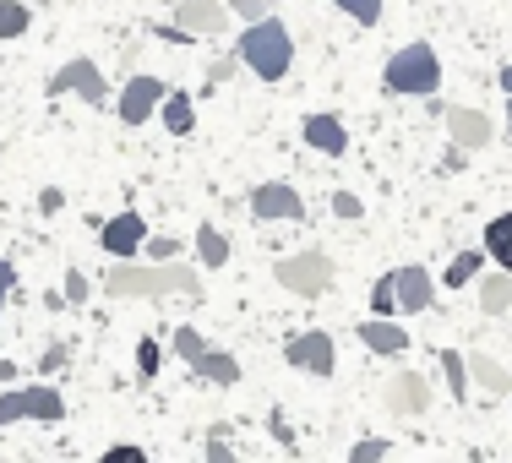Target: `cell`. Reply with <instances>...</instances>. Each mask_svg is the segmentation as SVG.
<instances>
[{"instance_id":"cell-43","label":"cell","mask_w":512,"mask_h":463,"mask_svg":"<svg viewBox=\"0 0 512 463\" xmlns=\"http://www.w3.org/2000/svg\"><path fill=\"white\" fill-rule=\"evenodd\" d=\"M502 93L512 99V66H502Z\"/></svg>"},{"instance_id":"cell-10","label":"cell","mask_w":512,"mask_h":463,"mask_svg":"<svg viewBox=\"0 0 512 463\" xmlns=\"http://www.w3.org/2000/svg\"><path fill=\"white\" fill-rule=\"evenodd\" d=\"M164 99H169V88L142 71V77H131L126 88H120V120H126V126H142V120L158 115V104H164Z\"/></svg>"},{"instance_id":"cell-7","label":"cell","mask_w":512,"mask_h":463,"mask_svg":"<svg viewBox=\"0 0 512 463\" xmlns=\"http://www.w3.org/2000/svg\"><path fill=\"white\" fill-rule=\"evenodd\" d=\"M284 360L295 365V371H306V376H333V365H338L333 333H322V327H311V333L289 338V344H284Z\"/></svg>"},{"instance_id":"cell-28","label":"cell","mask_w":512,"mask_h":463,"mask_svg":"<svg viewBox=\"0 0 512 463\" xmlns=\"http://www.w3.org/2000/svg\"><path fill=\"white\" fill-rule=\"evenodd\" d=\"M338 11H344V17H355L360 28H376V22H382V0H333Z\"/></svg>"},{"instance_id":"cell-15","label":"cell","mask_w":512,"mask_h":463,"mask_svg":"<svg viewBox=\"0 0 512 463\" xmlns=\"http://www.w3.org/2000/svg\"><path fill=\"white\" fill-rule=\"evenodd\" d=\"M393 295H398V311H409V316L431 311V273H425V267H398Z\"/></svg>"},{"instance_id":"cell-16","label":"cell","mask_w":512,"mask_h":463,"mask_svg":"<svg viewBox=\"0 0 512 463\" xmlns=\"http://www.w3.org/2000/svg\"><path fill=\"white\" fill-rule=\"evenodd\" d=\"M469 382L480 387L485 398H512V376H507V365L496 360V355H485V349H474V355H469Z\"/></svg>"},{"instance_id":"cell-46","label":"cell","mask_w":512,"mask_h":463,"mask_svg":"<svg viewBox=\"0 0 512 463\" xmlns=\"http://www.w3.org/2000/svg\"><path fill=\"white\" fill-rule=\"evenodd\" d=\"M507 316H512V311H507Z\"/></svg>"},{"instance_id":"cell-27","label":"cell","mask_w":512,"mask_h":463,"mask_svg":"<svg viewBox=\"0 0 512 463\" xmlns=\"http://www.w3.org/2000/svg\"><path fill=\"white\" fill-rule=\"evenodd\" d=\"M393 311H398V295H393V273H382L371 284V316H382V322H393Z\"/></svg>"},{"instance_id":"cell-19","label":"cell","mask_w":512,"mask_h":463,"mask_svg":"<svg viewBox=\"0 0 512 463\" xmlns=\"http://www.w3.org/2000/svg\"><path fill=\"white\" fill-rule=\"evenodd\" d=\"M480 311L485 316H507L512 311V273H507V267L480 273Z\"/></svg>"},{"instance_id":"cell-5","label":"cell","mask_w":512,"mask_h":463,"mask_svg":"<svg viewBox=\"0 0 512 463\" xmlns=\"http://www.w3.org/2000/svg\"><path fill=\"white\" fill-rule=\"evenodd\" d=\"M22 420L60 425V420H66V398H60L55 387H44V382H33V387H11V393L0 398V431H6V425H22Z\"/></svg>"},{"instance_id":"cell-14","label":"cell","mask_w":512,"mask_h":463,"mask_svg":"<svg viewBox=\"0 0 512 463\" xmlns=\"http://www.w3.org/2000/svg\"><path fill=\"white\" fill-rule=\"evenodd\" d=\"M300 137H306V148L327 153V158H344L349 153V131H344V120H338V115H306Z\"/></svg>"},{"instance_id":"cell-22","label":"cell","mask_w":512,"mask_h":463,"mask_svg":"<svg viewBox=\"0 0 512 463\" xmlns=\"http://www.w3.org/2000/svg\"><path fill=\"white\" fill-rule=\"evenodd\" d=\"M480 273H485V251L469 246V251H458V257L447 262L442 284H447V289H463V284H480Z\"/></svg>"},{"instance_id":"cell-21","label":"cell","mask_w":512,"mask_h":463,"mask_svg":"<svg viewBox=\"0 0 512 463\" xmlns=\"http://www.w3.org/2000/svg\"><path fill=\"white\" fill-rule=\"evenodd\" d=\"M480 251L485 257H496L512 273V213H496L491 224H485V235H480Z\"/></svg>"},{"instance_id":"cell-39","label":"cell","mask_w":512,"mask_h":463,"mask_svg":"<svg viewBox=\"0 0 512 463\" xmlns=\"http://www.w3.org/2000/svg\"><path fill=\"white\" fill-rule=\"evenodd\" d=\"M11 289H17V267H11V257H0V306L11 300Z\"/></svg>"},{"instance_id":"cell-37","label":"cell","mask_w":512,"mask_h":463,"mask_svg":"<svg viewBox=\"0 0 512 463\" xmlns=\"http://www.w3.org/2000/svg\"><path fill=\"white\" fill-rule=\"evenodd\" d=\"M82 295H88V278H82V267H66V300H71V306H82Z\"/></svg>"},{"instance_id":"cell-35","label":"cell","mask_w":512,"mask_h":463,"mask_svg":"<svg viewBox=\"0 0 512 463\" xmlns=\"http://www.w3.org/2000/svg\"><path fill=\"white\" fill-rule=\"evenodd\" d=\"M333 218H338V224H344V218L355 224V218H365V202L355 197V191H338V197H333Z\"/></svg>"},{"instance_id":"cell-6","label":"cell","mask_w":512,"mask_h":463,"mask_svg":"<svg viewBox=\"0 0 512 463\" xmlns=\"http://www.w3.org/2000/svg\"><path fill=\"white\" fill-rule=\"evenodd\" d=\"M99 246L115 262H131L142 246H148V218L131 213V207H126V213H115V218H104V224H99Z\"/></svg>"},{"instance_id":"cell-24","label":"cell","mask_w":512,"mask_h":463,"mask_svg":"<svg viewBox=\"0 0 512 463\" xmlns=\"http://www.w3.org/2000/svg\"><path fill=\"white\" fill-rule=\"evenodd\" d=\"M436 365H442V376H447V393L463 404V398H469V355H463V349H442Z\"/></svg>"},{"instance_id":"cell-8","label":"cell","mask_w":512,"mask_h":463,"mask_svg":"<svg viewBox=\"0 0 512 463\" xmlns=\"http://www.w3.org/2000/svg\"><path fill=\"white\" fill-rule=\"evenodd\" d=\"M50 93H55V99H60V93H82L88 104H109V82H104V71L93 66L88 55L66 60V66L50 77Z\"/></svg>"},{"instance_id":"cell-20","label":"cell","mask_w":512,"mask_h":463,"mask_svg":"<svg viewBox=\"0 0 512 463\" xmlns=\"http://www.w3.org/2000/svg\"><path fill=\"white\" fill-rule=\"evenodd\" d=\"M158 120H164L175 137H191V126H197V99H191V93H180V88H169V99L158 104Z\"/></svg>"},{"instance_id":"cell-4","label":"cell","mask_w":512,"mask_h":463,"mask_svg":"<svg viewBox=\"0 0 512 463\" xmlns=\"http://www.w3.org/2000/svg\"><path fill=\"white\" fill-rule=\"evenodd\" d=\"M273 278H278V289H289V295L316 300V295H327V289H333L338 267H333L327 251H300V257H278L273 262Z\"/></svg>"},{"instance_id":"cell-32","label":"cell","mask_w":512,"mask_h":463,"mask_svg":"<svg viewBox=\"0 0 512 463\" xmlns=\"http://www.w3.org/2000/svg\"><path fill=\"white\" fill-rule=\"evenodd\" d=\"M224 6H229V17L246 22V28H256V22L267 17V0H224Z\"/></svg>"},{"instance_id":"cell-26","label":"cell","mask_w":512,"mask_h":463,"mask_svg":"<svg viewBox=\"0 0 512 463\" xmlns=\"http://www.w3.org/2000/svg\"><path fill=\"white\" fill-rule=\"evenodd\" d=\"M169 349H175V355L186 360V365H197V360H202L213 344H207V338L197 333V327H175V338H169Z\"/></svg>"},{"instance_id":"cell-41","label":"cell","mask_w":512,"mask_h":463,"mask_svg":"<svg viewBox=\"0 0 512 463\" xmlns=\"http://www.w3.org/2000/svg\"><path fill=\"white\" fill-rule=\"evenodd\" d=\"M39 207H44V213H60V207H66V197H60L55 186H44V197H39Z\"/></svg>"},{"instance_id":"cell-44","label":"cell","mask_w":512,"mask_h":463,"mask_svg":"<svg viewBox=\"0 0 512 463\" xmlns=\"http://www.w3.org/2000/svg\"><path fill=\"white\" fill-rule=\"evenodd\" d=\"M507 126H512V99H507Z\"/></svg>"},{"instance_id":"cell-17","label":"cell","mask_w":512,"mask_h":463,"mask_svg":"<svg viewBox=\"0 0 512 463\" xmlns=\"http://www.w3.org/2000/svg\"><path fill=\"white\" fill-rule=\"evenodd\" d=\"M355 333H360V344H365V349H376V355H404V349L414 344L404 327H398V322H382V316H365Z\"/></svg>"},{"instance_id":"cell-36","label":"cell","mask_w":512,"mask_h":463,"mask_svg":"<svg viewBox=\"0 0 512 463\" xmlns=\"http://www.w3.org/2000/svg\"><path fill=\"white\" fill-rule=\"evenodd\" d=\"M240 71V60L235 55H224V60H213V66H207V93H213V82H229Z\"/></svg>"},{"instance_id":"cell-11","label":"cell","mask_w":512,"mask_h":463,"mask_svg":"<svg viewBox=\"0 0 512 463\" xmlns=\"http://www.w3.org/2000/svg\"><path fill=\"white\" fill-rule=\"evenodd\" d=\"M431 409V376L425 371H398L393 382H387V414H404V420H414V414Z\"/></svg>"},{"instance_id":"cell-38","label":"cell","mask_w":512,"mask_h":463,"mask_svg":"<svg viewBox=\"0 0 512 463\" xmlns=\"http://www.w3.org/2000/svg\"><path fill=\"white\" fill-rule=\"evenodd\" d=\"M267 431H273V442H278V447H295V431H289V420H284L278 409L267 414Z\"/></svg>"},{"instance_id":"cell-29","label":"cell","mask_w":512,"mask_h":463,"mask_svg":"<svg viewBox=\"0 0 512 463\" xmlns=\"http://www.w3.org/2000/svg\"><path fill=\"white\" fill-rule=\"evenodd\" d=\"M387 453H393V447H387V436H360V442L349 447L344 463H382Z\"/></svg>"},{"instance_id":"cell-34","label":"cell","mask_w":512,"mask_h":463,"mask_svg":"<svg viewBox=\"0 0 512 463\" xmlns=\"http://www.w3.org/2000/svg\"><path fill=\"white\" fill-rule=\"evenodd\" d=\"M99 463H153V458H148V447H137V442H115V447H104Z\"/></svg>"},{"instance_id":"cell-3","label":"cell","mask_w":512,"mask_h":463,"mask_svg":"<svg viewBox=\"0 0 512 463\" xmlns=\"http://www.w3.org/2000/svg\"><path fill=\"white\" fill-rule=\"evenodd\" d=\"M382 82H387V93H404V99H436V88H442V60H436L431 44H404L382 66Z\"/></svg>"},{"instance_id":"cell-40","label":"cell","mask_w":512,"mask_h":463,"mask_svg":"<svg viewBox=\"0 0 512 463\" xmlns=\"http://www.w3.org/2000/svg\"><path fill=\"white\" fill-rule=\"evenodd\" d=\"M60 365H66V349H60V344H55V349H50V355H44V360H39V376H50V371H60Z\"/></svg>"},{"instance_id":"cell-25","label":"cell","mask_w":512,"mask_h":463,"mask_svg":"<svg viewBox=\"0 0 512 463\" xmlns=\"http://www.w3.org/2000/svg\"><path fill=\"white\" fill-rule=\"evenodd\" d=\"M28 28H33V11L22 6V0H0V44H6V39H22Z\"/></svg>"},{"instance_id":"cell-18","label":"cell","mask_w":512,"mask_h":463,"mask_svg":"<svg viewBox=\"0 0 512 463\" xmlns=\"http://www.w3.org/2000/svg\"><path fill=\"white\" fill-rule=\"evenodd\" d=\"M191 376H197V382H207V387H235V382H240V360L224 355V349H207V355L191 365Z\"/></svg>"},{"instance_id":"cell-45","label":"cell","mask_w":512,"mask_h":463,"mask_svg":"<svg viewBox=\"0 0 512 463\" xmlns=\"http://www.w3.org/2000/svg\"><path fill=\"white\" fill-rule=\"evenodd\" d=\"M207 6H224V0H207Z\"/></svg>"},{"instance_id":"cell-9","label":"cell","mask_w":512,"mask_h":463,"mask_svg":"<svg viewBox=\"0 0 512 463\" xmlns=\"http://www.w3.org/2000/svg\"><path fill=\"white\" fill-rule=\"evenodd\" d=\"M251 213L262 218V224H295V218H306V202H300V191L284 186V180H262V186L251 191Z\"/></svg>"},{"instance_id":"cell-42","label":"cell","mask_w":512,"mask_h":463,"mask_svg":"<svg viewBox=\"0 0 512 463\" xmlns=\"http://www.w3.org/2000/svg\"><path fill=\"white\" fill-rule=\"evenodd\" d=\"M17 376H22L17 365H11V360H0V382H17Z\"/></svg>"},{"instance_id":"cell-13","label":"cell","mask_w":512,"mask_h":463,"mask_svg":"<svg viewBox=\"0 0 512 463\" xmlns=\"http://www.w3.org/2000/svg\"><path fill=\"white\" fill-rule=\"evenodd\" d=\"M229 6H207V0H180L175 6V28H186L191 39H207V33H224L229 28Z\"/></svg>"},{"instance_id":"cell-12","label":"cell","mask_w":512,"mask_h":463,"mask_svg":"<svg viewBox=\"0 0 512 463\" xmlns=\"http://www.w3.org/2000/svg\"><path fill=\"white\" fill-rule=\"evenodd\" d=\"M447 131H453V148L474 153V148H491L496 126L485 109H469V104H447Z\"/></svg>"},{"instance_id":"cell-33","label":"cell","mask_w":512,"mask_h":463,"mask_svg":"<svg viewBox=\"0 0 512 463\" xmlns=\"http://www.w3.org/2000/svg\"><path fill=\"white\" fill-rule=\"evenodd\" d=\"M148 262H180V240L175 235H148Z\"/></svg>"},{"instance_id":"cell-2","label":"cell","mask_w":512,"mask_h":463,"mask_svg":"<svg viewBox=\"0 0 512 463\" xmlns=\"http://www.w3.org/2000/svg\"><path fill=\"white\" fill-rule=\"evenodd\" d=\"M235 60L246 71H256L262 82H284L289 66H295V39H289V28L278 17H262L256 28H240Z\"/></svg>"},{"instance_id":"cell-31","label":"cell","mask_w":512,"mask_h":463,"mask_svg":"<svg viewBox=\"0 0 512 463\" xmlns=\"http://www.w3.org/2000/svg\"><path fill=\"white\" fill-rule=\"evenodd\" d=\"M207 463H240L235 458V447H229V431L224 425H213V436H207V453H202Z\"/></svg>"},{"instance_id":"cell-1","label":"cell","mask_w":512,"mask_h":463,"mask_svg":"<svg viewBox=\"0 0 512 463\" xmlns=\"http://www.w3.org/2000/svg\"><path fill=\"white\" fill-rule=\"evenodd\" d=\"M104 295L115 300H158V295H202V273L186 262H115L104 273Z\"/></svg>"},{"instance_id":"cell-30","label":"cell","mask_w":512,"mask_h":463,"mask_svg":"<svg viewBox=\"0 0 512 463\" xmlns=\"http://www.w3.org/2000/svg\"><path fill=\"white\" fill-rule=\"evenodd\" d=\"M158 365H164V349H158V338H142V344H137V376H142V382H153Z\"/></svg>"},{"instance_id":"cell-23","label":"cell","mask_w":512,"mask_h":463,"mask_svg":"<svg viewBox=\"0 0 512 463\" xmlns=\"http://www.w3.org/2000/svg\"><path fill=\"white\" fill-rule=\"evenodd\" d=\"M197 257H202L207 273L229 267V235H224V229H213V224H202V229H197Z\"/></svg>"}]
</instances>
